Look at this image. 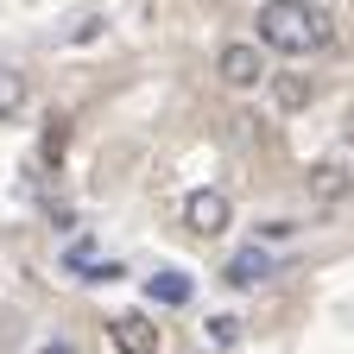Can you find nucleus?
Here are the masks:
<instances>
[{
  "mask_svg": "<svg viewBox=\"0 0 354 354\" xmlns=\"http://www.w3.org/2000/svg\"><path fill=\"white\" fill-rule=\"evenodd\" d=\"M329 38H335V26H329V13L317 0H266L259 7V44H272V51L310 57V51H323Z\"/></svg>",
  "mask_w": 354,
  "mask_h": 354,
  "instance_id": "obj_1",
  "label": "nucleus"
},
{
  "mask_svg": "<svg viewBox=\"0 0 354 354\" xmlns=\"http://www.w3.org/2000/svg\"><path fill=\"white\" fill-rule=\"evenodd\" d=\"M108 342H114V354H158V323L146 310H120L108 323Z\"/></svg>",
  "mask_w": 354,
  "mask_h": 354,
  "instance_id": "obj_2",
  "label": "nucleus"
},
{
  "mask_svg": "<svg viewBox=\"0 0 354 354\" xmlns=\"http://www.w3.org/2000/svg\"><path fill=\"white\" fill-rule=\"evenodd\" d=\"M221 82L228 88H259L266 82V57H259V44H221Z\"/></svg>",
  "mask_w": 354,
  "mask_h": 354,
  "instance_id": "obj_3",
  "label": "nucleus"
},
{
  "mask_svg": "<svg viewBox=\"0 0 354 354\" xmlns=\"http://www.w3.org/2000/svg\"><path fill=\"white\" fill-rule=\"evenodd\" d=\"M184 221H190L196 234H228L234 209H228V196H221V190H190V203H184Z\"/></svg>",
  "mask_w": 354,
  "mask_h": 354,
  "instance_id": "obj_4",
  "label": "nucleus"
},
{
  "mask_svg": "<svg viewBox=\"0 0 354 354\" xmlns=\"http://www.w3.org/2000/svg\"><path fill=\"white\" fill-rule=\"evenodd\" d=\"M272 272H279V259L266 253V247H241V253L228 259V285H241V291L259 285V279H272Z\"/></svg>",
  "mask_w": 354,
  "mask_h": 354,
  "instance_id": "obj_5",
  "label": "nucleus"
},
{
  "mask_svg": "<svg viewBox=\"0 0 354 354\" xmlns=\"http://www.w3.org/2000/svg\"><path fill=\"white\" fill-rule=\"evenodd\" d=\"M310 196L317 203H342L348 196V171L342 165H310Z\"/></svg>",
  "mask_w": 354,
  "mask_h": 354,
  "instance_id": "obj_6",
  "label": "nucleus"
},
{
  "mask_svg": "<svg viewBox=\"0 0 354 354\" xmlns=\"http://www.w3.org/2000/svg\"><path fill=\"white\" fill-rule=\"evenodd\" d=\"M146 297L152 304H190V279L184 272H152L146 279Z\"/></svg>",
  "mask_w": 354,
  "mask_h": 354,
  "instance_id": "obj_7",
  "label": "nucleus"
},
{
  "mask_svg": "<svg viewBox=\"0 0 354 354\" xmlns=\"http://www.w3.org/2000/svg\"><path fill=\"white\" fill-rule=\"evenodd\" d=\"M19 114H26V76L0 70V120H19Z\"/></svg>",
  "mask_w": 354,
  "mask_h": 354,
  "instance_id": "obj_8",
  "label": "nucleus"
},
{
  "mask_svg": "<svg viewBox=\"0 0 354 354\" xmlns=\"http://www.w3.org/2000/svg\"><path fill=\"white\" fill-rule=\"evenodd\" d=\"M272 102L279 108H304L310 102V76H272Z\"/></svg>",
  "mask_w": 354,
  "mask_h": 354,
  "instance_id": "obj_9",
  "label": "nucleus"
},
{
  "mask_svg": "<svg viewBox=\"0 0 354 354\" xmlns=\"http://www.w3.org/2000/svg\"><path fill=\"white\" fill-rule=\"evenodd\" d=\"M203 335H209V348H228V342L241 335V323H234V317H209V323H203Z\"/></svg>",
  "mask_w": 354,
  "mask_h": 354,
  "instance_id": "obj_10",
  "label": "nucleus"
},
{
  "mask_svg": "<svg viewBox=\"0 0 354 354\" xmlns=\"http://www.w3.org/2000/svg\"><path fill=\"white\" fill-rule=\"evenodd\" d=\"M44 215H51V228H57V234H70V228H76V209H64V203H51Z\"/></svg>",
  "mask_w": 354,
  "mask_h": 354,
  "instance_id": "obj_11",
  "label": "nucleus"
},
{
  "mask_svg": "<svg viewBox=\"0 0 354 354\" xmlns=\"http://www.w3.org/2000/svg\"><path fill=\"white\" fill-rule=\"evenodd\" d=\"M38 354H70V342H44V348H38Z\"/></svg>",
  "mask_w": 354,
  "mask_h": 354,
  "instance_id": "obj_12",
  "label": "nucleus"
},
{
  "mask_svg": "<svg viewBox=\"0 0 354 354\" xmlns=\"http://www.w3.org/2000/svg\"><path fill=\"white\" fill-rule=\"evenodd\" d=\"M348 152H354V133H348Z\"/></svg>",
  "mask_w": 354,
  "mask_h": 354,
  "instance_id": "obj_13",
  "label": "nucleus"
}]
</instances>
